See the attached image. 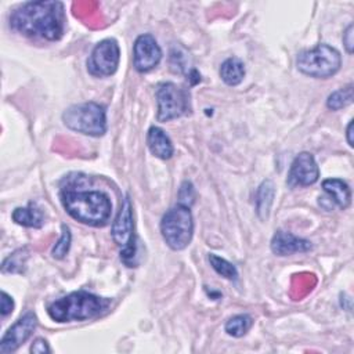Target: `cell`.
<instances>
[{"label": "cell", "instance_id": "83f0119b", "mask_svg": "<svg viewBox=\"0 0 354 354\" xmlns=\"http://www.w3.org/2000/svg\"><path fill=\"white\" fill-rule=\"evenodd\" d=\"M346 138H347V144L350 147L354 145V141H353V120L348 122V126H347V130H346Z\"/></svg>", "mask_w": 354, "mask_h": 354}, {"label": "cell", "instance_id": "cb8c5ba5", "mask_svg": "<svg viewBox=\"0 0 354 354\" xmlns=\"http://www.w3.org/2000/svg\"><path fill=\"white\" fill-rule=\"evenodd\" d=\"M194 198H195V191L192 184L189 181H184L178 189V203L189 207L194 203Z\"/></svg>", "mask_w": 354, "mask_h": 354}, {"label": "cell", "instance_id": "3957f363", "mask_svg": "<svg viewBox=\"0 0 354 354\" xmlns=\"http://www.w3.org/2000/svg\"><path fill=\"white\" fill-rule=\"evenodd\" d=\"M109 301L93 293L77 290L53 301L47 307L50 318L55 322L86 321L100 315L108 308Z\"/></svg>", "mask_w": 354, "mask_h": 354}, {"label": "cell", "instance_id": "2e32d148", "mask_svg": "<svg viewBox=\"0 0 354 354\" xmlns=\"http://www.w3.org/2000/svg\"><path fill=\"white\" fill-rule=\"evenodd\" d=\"M243 76L245 65L236 57L227 58L220 66V77L227 86H238L243 80Z\"/></svg>", "mask_w": 354, "mask_h": 354}, {"label": "cell", "instance_id": "9a60e30c", "mask_svg": "<svg viewBox=\"0 0 354 354\" xmlns=\"http://www.w3.org/2000/svg\"><path fill=\"white\" fill-rule=\"evenodd\" d=\"M322 188L328 194L330 202L337 205L340 209L350 206L351 191L346 181L340 178H326L322 181Z\"/></svg>", "mask_w": 354, "mask_h": 354}, {"label": "cell", "instance_id": "44dd1931", "mask_svg": "<svg viewBox=\"0 0 354 354\" xmlns=\"http://www.w3.org/2000/svg\"><path fill=\"white\" fill-rule=\"evenodd\" d=\"M351 102H353V86L348 84L329 94L326 100V106L332 111H339L342 108H346Z\"/></svg>", "mask_w": 354, "mask_h": 354}, {"label": "cell", "instance_id": "277c9868", "mask_svg": "<svg viewBox=\"0 0 354 354\" xmlns=\"http://www.w3.org/2000/svg\"><path fill=\"white\" fill-rule=\"evenodd\" d=\"M297 69L315 79H328L337 73L342 66L340 53L326 44L319 43L310 50H304L297 55Z\"/></svg>", "mask_w": 354, "mask_h": 354}, {"label": "cell", "instance_id": "603a6c76", "mask_svg": "<svg viewBox=\"0 0 354 354\" xmlns=\"http://www.w3.org/2000/svg\"><path fill=\"white\" fill-rule=\"evenodd\" d=\"M61 228H62V234H61L58 242L54 245L53 252H51L54 259H64L66 256L69 248H71V231H69V227L62 224Z\"/></svg>", "mask_w": 354, "mask_h": 354}, {"label": "cell", "instance_id": "30bf717a", "mask_svg": "<svg viewBox=\"0 0 354 354\" xmlns=\"http://www.w3.org/2000/svg\"><path fill=\"white\" fill-rule=\"evenodd\" d=\"M162 59V50L149 33L140 35L133 47V65L137 72H149L153 69Z\"/></svg>", "mask_w": 354, "mask_h": 354}, {"label": "cell", "instance_id": "4fadbf2b", "mask_svg": "<svg viewBox=\"0 0 354 354\" xmlns=\"http://www.w3.org/2000/svg\"><path fill=\"white\" fill-rule=\"evenodd\" d=\"M313 249L310 241L299 238L290 232L277 231L271 239V250L277 256H290L295 253H306Z\"/></svg>", "mask_w": 354, "mask_h": 354}, {"label": "cell", "instance_id": "8fae6325", "mask_svg": "<svg viewBox=\"0 0 354 354\" xmlns=\"http://www.w3.org/2000/svg\"><path fill=\"white\" fill-rule=\"evenodd\" d=\"M37 326V318L32 311L24 314L8 330L4 333L0 342V353H14L21 344H24Z\"/></svg>", "mask_w": 354, "mask_h": 354}, {"label": "cell", "instance_id": "5bb4252c", "mask_svg": "<svg viewBox=\"0 0 354 354\" xmlns=\"http://www.w3.org/2000/svg\"><path fill=\"white\" fill-rule=\"evenodd\" d=\"M147 144L151 153L159 159H165V160L170 159L174 152L173 144L167 137V134L160 127H156V126H152L148 130Z\"/></svg>", "mask_w": 354, "mask_h": 354}, {"label": "cell", "instance_id": "d4e9b609", "mask_svg": "<svg viewBox=\"0 0 354 354\" xmlns=\"http://www.w3.org/2000/svg\"><path fill=\"white\" fill-rule=\"evenodd\" d=\"M0 296H1V301H0V314H1V317H7V315L11 314L12 310H14V300H12V297H11L7 292H4V290H1Z\"/></svg>", "mask_w": 354, "mask_h": 354}, {"label": "cell", "instance_id": "ac0fdd59", "mask_svg": "<svg viewBox=\"0 0 354 354\" xmlns=\"http://www.w3.org/2000/svg\"><path fill=\"white\" fill-rule=\"evenodd\" d=\"M272 198H274V185L270 180H267L260 185L257 191V198H256V210L260 218H267L271 203H272Z\"/></svg>", "mask_w": 354, "mask_h": 354}, {"label": "cell", "instance_id": "9c48e42d", "mask_svg": "<svg viewBox=\"0 0 354 354\" xmlns=\"http://www.w3.org/2000/svg\"><path fill=\"white\" fill-rule=\"evenodd\" d=\"M120 59L119 44L115 39H104L93 48L87 59V71L97 77L111 76L116 72Z\"/></svg>", "mask_w": 354, "mask_h": 354}, {"label": "cell", "instance_id": "484cf974", "mask_svg": "<svg viewBox=\"0 0 354 354\" xmlns=\"http://www.w3.org/2000/svg\"><path fill=\"white\" fill-rule=\"evenodd\" d=\"M51 348L47 343V340L41 339V337H37L36 340H33L32 346H30V353H35V354H44V353H50Z\"/></svg>", "mask_w": 354, "mask_h": 354}, {"label": "cell", "instance_id": "8992f818", "mask_svg": "<svg viewBox=\"0 0 354 354\" xmlns=\"http://www.w3.org/2000/svg\"><path fill=\"white\" fill-rule=\"evenodd\" d=\"M65 126L73 131L100 137L106 131L105 109L95 102H84L69 106L62 113Z\"/></svg>", "mask_w": 354, "mask_h": 354}, {"label": "cell", "instance_id": "ba28073f", "mask_svg": "<svg viewBox=\"0 0 354 354\" xmlns=\"http://www.w3.org/2000/svg\"><path fill=\"white\" fill-rule=\"evenodd\" d=\"M158 120L169 122L185 115L189 111L188 91L171 82L160 83L156 88Z\"/></svg>", "mask_w": 354, "mask_h": 354}, {"label": "cell", "instance_id": "6da1fadb", "mask_svg": "<svg viewBox=\"0 0 354 354\" xmlns=\"http://www.w3.org/2000/svg\"><path fill=\"white\" fill-rule=\"evenodd\" d=\"M10 26L29 37L58 40L64 33L65 12L61 1H28L10 15Z\"/></svg>", "mask_w": 354, "mask_h": 354}, {"label": "cell", "instance_id": "52a82bcc", "mask_svg": "<svg viewBox=\"0 0 354 354\" xmlns=\"http://www.w3.org/2000/svg\"><path fill=\"white\" fill-rule=\"evenodd\" d=\"M112 239L120 249L122 260L131 267L133 259L136 257V236H134V220H133V205L130 196L126 195L120 203V209L112 223Z\"/></svg>", "mask_w": 354, "mask_h": 354}, {"label": "cell", "instance_id": "7402d4cb", "mask_svg": "<svg viewBox=\"0 0 354 354\" xmlns=\"http://www.w3.org/2000/svg\"><path fill=\"white\" fill-rule=\"evenodd\" d=\"M209 261H210V266L213 267V270L224 277L225 279H230V281H235L238 278V270L235 268V266L232 263H230L228 260L214 254V253H210L209 254Z\"/></svg>", "mask_w": 354, "mask_h": 354}, {"label": "cell", "instance_id": "ffe728a7", "mask_svg": "<svg viewBox=\"0 0 354 354\" xmlns=\"http://www.w3.org/2000/svg\"><path fill=\"white\" fill-rule=\"evenodd\" d=\"M29 257V253L25 248L15 250L12 254H10L1 264V271L4 274H17L22 272L25 270L26 260Z\"/></svg>", "mask_w": 354, "mask_h": 354}, {"label": "cell", "instance_id": "5b68a950", "mask_svg": "<svg viewBox=\"0 0 354 354\" xmlns=\"http://www.w3.org/2000/svg\"><path fill=\"white\" fill-rule=\"evenodd\" d=\"M160 234L170 249H185L194 234V220L189 207L177 203L169 209L160 220Z\"/></svg>", "mask_w": 354, "mask_h": 354}, {"label": "cell", "instance_id": "e0dca14e", "mask_svg": "<svg viewBox=\"0 0 354 354\" xmlns=\"http://www.w3.org/2000/svg\"><path fill=\"white\" fill-rule=\"evenodd\" d=\"M12 220L19 225L30 228H40L44 223L43 213L35 203H29L26 207H17L12 212Z\"/></svg>", "mask_w": 354, "mask_h": 354}, {"label": "cell", "instance_id": "d6986e66", "mask_svg": "<svg viewBox=\"0 0 354 354\" xmlns=\"http://www.w3.org/2000/svg\"><path fill=\"white\" fill-rule=\"evenodd\" d=\"M252 317L248 315V314H238V315H234L231 317L227 322H225V332L230 335V336H234V337H241L243 335L248 333V330L252 328Z\"/></svg>", "mask_w": 354, "mask_h": 354}, {"label": "cell", "instance_id": "4316f807", "mask_svg": "<svg viewBox=\"0 0 354 354\" xmlns=\"http://www.w3.org/2000/svg\"><path fill=\"white\" fill-rule=\"evenodd\" d=\"M353 30H354V26H353V24H350V25L347 26V29L344 30V33H343V44H344L346 51H347L348 54H353V48H354Z\"/></svg>", "mask_w": 354, "mask_h": 354}, {"label": "cell", "instance_id": "7c38bea8", "mask_svg": "<svg viewBox=\"0 0 354 354\" xmlns=\"http://www.w3.org/2000/svg\"><path fill=\"white\" fill-rule=\"evenodd\" d=\"M318 177H319V169L314 156L310 152H301L293 159L290 165L288 183L290 185L307 187L317 183Z\"/></svg>", "mask_w": 354, "mask_h": 354}, {"label": "cell", "instance_id": "7a4b0ae2", "mask_svg": "<svg viewBox=\"0 0 354 354\" xmlns=\"http://www.w3.org/2000/svg\"><path fill=\"white\" fill-rule=\"evenodd\" d=\"M61 203L72 218L91 227L105 225L112 212L108 195L101 191L65 188L61 191Z\"/></svg>", "mask_w": 354, "mask_h": 354}]
</instances>
